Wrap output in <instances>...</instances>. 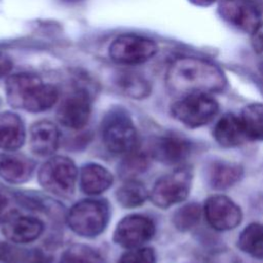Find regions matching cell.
Here are the masks:
<instances>
[{"label": "cell", "instance_id": "cell-1", "mask_svg": "<svg viewBox=\"0 0 263 263\" xmlns=\"http://www.w3.org/2000/svg\"><path fill=\"white\" fill-rule=\"evenodd\" d=\"M167 88L180 97L188 93H214L224 90L227 79L214 63L196 57H181L168 67L165 75Z\"/></svg>", "mask_w": 263, "mask_h": 263}, {"label": "cell", "instance_id": "cell-2", "mask_svg": "<svg viewBox=\"0 0 263 263\" xmlns=\"http://www.w3.org/2000/svg\"><path fill=\"white\" fill-rule=\"evenodd\" d=\"M5 93L8 104L31 113L49 110L59 100L58 88L32 73H15L7 77Z\"/></svg>", "mask_w": 263, "mask_h": 263}, {"label": "cell", "instance_id": "cell-3", "mask_svg": "<svg viewBox=\"0 0 263 263\" xmlns=\"http://www.w3.org/2000/svg\"><path fill=\"white\" fill-rule=\"evenodd\" d=\"M110 220L107 200L86 198L76 202L68 212L67 224L77 235L92 238L105 231Z\"/></svg>", "mask_w": 263, "mask_h": 263}, {"label": "cell", "instance_id": "cell-4", "mask_svg": "<svg viewBox=\"0 0 263 263\" xmlns=\"http://www.w3.org/2000/svg\"><path fill=\"white\" fill-rule=\"evenodd\" d=\"M102 139L109 152L126 155L139 148L137 128L133 119L122 109L111 110L102 122Z\"/></svg>", "mask_w": 263, "mask_h": 263}, {"label": "cell", "instance_id": "cell-5", "mask_svg": "<svg viewBox=\"0 0 263 263\" xmlns=\"http://www.w3.org/2000/svg\"><path fill=\"white\" fill-rule=\"evenodd\" d=\"M78 176V170L71 158L54 155L39 167L37 178L44 190L68 198L75 192Z\"/></svg>", "mask_w": 263, "mask_h": 263}, {"label": "cell", "instance_id": "cell-6", "mask_svg": "<svg viewBox=\"0 0 263 263\" xmlns=\"http://www.w3.org/2000/svg\"><path fill=\"white\" fill-rule=\"evenodd\" d=\"M219 112V104L210 93H188L180 97L171 107L175 119L189 128L203 126Z\"/></svg>", "mask_w": 263, "mask_h": 263}, {"label": "cell", "instance_id": "cell-7", "mask_svg": "<svg viewBox=\"0 0 263 263\" xmlns=\"http://www.w3.org/2000/svg\"><path fill=\"white\" fill-rule=\"evenodd\" d=\"M193 175L189 167L180 166L161 176L153 185L149 198L154 205L168 209L184 201L191 190Z\"/></svg>", "mask_w": 263, "mask_h": 263}, {"label": "cell", "instance_id": "cell-8", "mask_svg": "<svg viewBox=\"0 0 263 263\" xmlns=\"http://www.w3.org/2000/svg\"><path fill=\"white\" fill-rule=\"evenodd\" d=\"M156 52V43L152 39L138 34H122L116 37L109 46L110 59L123 66L144 64L151 60Z\"/></svg>", "mask_w": 263, "mask_h": 263}, {"label": "cell", "instance_id": "cell-9", "mask_svg": "<svg viewBox=\"0 0 263 263\" xmlns=\"http://www.w3.org/2000/svg\"><path fill=\"white\" fill-rule=\"evenodd\" d=\"M154 234L155 224L150 217L132 214L118 222L113 233V240L122 248L134 249L145 246Z\"/></svg>", "mask_w": 263, "mask_h": 263}, {"label": "cell", "instance_id": "cell-10", "mask_svg": "<svg viewBox=\"0 0 263 263\" xmlns=\"http://www.w3.org/2000/svg\"><path fill=\"white\" fill-rule=\"evenodd\" d=\"M219 13L229 25L249 34L263 23L259 0H221Z\"/></svg>", "mask_w": 263, "mask_h": 263}, {"label": "cell", "instance_id": "cell-11", "mask_svg": "<svg viewBox=\"0 0 263 263\" xmlns=\"http://www.w3.org/2000/svg\"><path fill=\"white\" fill-rule=\"evenodd\" d=\"M90 114V95L87 89L77 87L64 97L58 108L57 118L65 127L79 130L88 123Z\"/></svg>", "mask_w": 263, "mask_h": 263}, {"label": "cell", "instance_id": "cell-12", "mask_svg": "<svg viewBox=\"0 0 263 263\" xmlns=\"http://www.w3.org/2000/svg\"><path fill=\"white\" fill-rule=\"evenodd\" d=\"M202 212L208 224L217 231L232 230L242 221L240 206L223 194L208 197Z\"/></svg>", "mask_w": 263, "mask_h": 263}, {"label": "cell", "instance_id": "cell-13", "mask_svg": "<svg viewBox=\"0 0 263 263\" xmlns=\"http://www.w3.org/2000/svg\"><path fill=\"white\" fill-rule=\"evenodd\" d=\"M192 144L183 136L166 133L151 144L150 155L166 165H181L190 155Z\"/></svg>", "mask_w": 263, "mask_h": 263}, {"label": "cell", "instance_id": "cell-14", "mask_svg": "<svg viewBox=\"0 0 263 263\" xmlns=\"http://www.w3.org/2000/svg\"><path fill=\"white\" fill-rule=\"evenodd\" d=\"M44 231L43 222L33 216H25L16 211L2 221L1 232L11 243L25 245L38 239Z\"/></svg>", "mask_w": 263, "mask_h": 263}, {"label": "cell", "instance_id": "cell-15", "mask_svg": "<svg viewBox=\"0 0 263 263\" xmlns=\"http://www.w3.org/2000/svg\"><path fill=\"white\" fill-rule=\"evenodd\" d=\"M60 144V130L50 120L34 122L29 130V146L31 151L40 157L52 156Z\"/></svg>", "mask_w": 263, "mask_h": 263}, {"label": "cell", "instance_id": "cell-16", "mask_svg": "<svg viewBox=\"0 0 263 263\" xmlns=\"http://www.w3.org/2000/svg\"><path fill=\"white\" fill-rule=\"evenodd\" d=\"M205 181L215 190H225L238 183L243 176V167L233 161L214 159L205 166Z\"/></svg>", "mask_w": 263, "mask_h": 263}, {"label": "cell", "instance_id": "cell-17", "mask_svg": "<svg viewBox=\"0 0 263 263\" xmlns=\"http://www.w3.org/2000/svg\"><path fill=\"white\" fill-rule=\"evenodd\" d=\"M35 162L26 155L13 151L0 153V178L10 184H23L31 179Z\"/></svg>", "mask_w": 263, "mask_h": 263}, {"label": "cell", "instance_id": "cell-18", "mask_svg": "<svg viewBox=\"0 0 263 263\" xmlns=\"http://www.w3.org/2000/svg\"><path fill=\"white\" fill-rule=\"evenodd\" d=\"M26 141V128L22 117L11 111L0 112V149L14 151Z\"/></svg>", "mask_w": 263, "mask_h": 263}, {"label": "cell", "instance_id": "cell-19", "mask_svg": "<svg viewBox=\"0 0 263 263\" xmlns=\"http://www.w3.org/2000/svg\"><path fill=\"white\" fill-rule=\"evenodd\" d=\"M79 185L83 193L99 195L107 191L113 184L114 178L111 172L98 163L84 164L79 172Z\"/></svg>", "mask_w": 263, "mask_h": 263}, {"label": "cell", "instance_id": "cell-20", "mask_svg": "<svg viewBox=\"0 0 263 263\" xmlns=\"http://www.w3.org/2000/svg\"><path fill=\"white\" fill-rule=\"evenodd\" d=\"M213 137L220 146L225 148L237 147L248 140L239 116L233 113H226L219 118L214 126Z\"/></svg>", "mask_w": 263, "mask_h": 263}, {"label": "cell", "instance_id": "cell-21", "mask_svg": "<svg viewBox=\"0 0 263 263\" xmlns=\"http://www.w3.org/2000/svg\"><path fill=\"white\" fill-rule=\"evenodd\" d=\"M0 261L2 263H50L51 258L40 249L18 247L16 243L0 246Z\"/></svg>", "mask_w": 263, "mask_h": 263}, {"label": "cell", "instance_id": "cell-22", "mask_svg": "<svg viewBox=\"0 0 263 263\" xmlns=\"http://www.w3.org/2000/svg\"><path fill=\"white\" fill-rule=\"evenodd\" d=\"M114 83L120 92L135 100H142L149 96L151 91L150 83L141 75L123 71L116 75Z\"/></svg>", "mask_w": 263, "mask_h": 263}, {"label": "cell", "instance_id": "cell-23", "mask_svg": "<svg viewBox=\"0 0 263 263\" xmlns=\"http://www.w3.org/2000/svg\"><path fill=\"white\" fill-rule=\"evenodd\" d=\"M237 247L240 251L249 256L262 260L263 259V224L251 223L242 229L238 238Z\"/></svg>", "mask_w": 263, "mask_h": 263}, {"label": "cell", "instance_id": "cell-24", "mask_svg": "<svg viewBox=\"0 0 263 263\" xmlns=\"http://www.w3.org/2000/svg\"><path fill=\"white\" fill-rule=\"evenodd\" d=\"M239 118L248 140L263 141V103L247 105Z\"/></svg>", "mask_w": 263, "mask_h": 263}, {"label": "cell", "instance_id": "cell-25", "mask_svg": "<svg viewBox=\"0 0 263 263\" xmlns=\"http://www.w3.org/2000/svg\"><path fill=\"white\" fill-rule=\"evenodd\" d=\"M116 200L125 209H134L145 203L149 197L146 187L136 179L126 180L116 191Z\"/></svg>", "mask_w": 263, "mask_h": 263}, {"label": "cell", "instance_id": "cell-26", "mask_svg": "<svg viewBox=\"0 0 263 263\" xmlns=\"http://www.w3.org/2000/svg\"><path fill=\"white\" fill-rule=\"evenodd\" d=\"M149 167V156L146 152L136 149L135 151L124 155L123 160L119 164L118 174L124 180L135 179Z\"/></svg>", "mask_w": 263, "mask_h": 263}, {"label": "cell", "instance_id": "cell-27", "mask_svg": "<svg viewBox=\"0 0 263 263\" xmlns=\"http://www.w3.org/2000/svg\"><path fill=\"white\" fill-rule=\"evenodd\" d=\"M59 263H104V258L89 246L74 243L63 252Z\"/></svg>", "mask_w": 263, "mask_h": 263}, {"label": "cell", "instance_id": "cell-28", "mask_svg": "<svg viewBox=\"0 0 263 263\" xmlns=\"http://www.w3.org/2000/svg\"><path fill=\"white\" fill-rule=\"evenodd\" d=\"M202 209L196 202H189L179 208L173 215V224L181 232L194 228L201 217Z\"/></svg>", "mask_w": 263, "mask_h": 263}, {"label": "cell", "instance_id": "cell-29", "mask_svg": "<svg viewBox=\"0 0 263 263\" xmlns=\"http://www.w3.org/2000/svg\"><path fill=\"white\" fill-rule=\"evenodd\" d=\"M156 254L150 247L127 249L118 259L117 263H156Z\"/></svg>", "mask_w": 263, "mask_h": 263}, {"label": "cell", "instance_id": "cell-30", "mask_svg": "<svg viewBox=\"0 0 263 263\" xmlns=\"http://www.w3.org/2000/svg\"><path fill=\"white\" fill-rule=\"evenodd\" d=\"M205 263H243L238 256L228 250H220L212 253Z\"/></svg>", "mask_w": 263, "mask_h": 263}, {"label": "cell", "instance_id": "cell-31", "mask_svg": "<svg viewBox=\"0 0 263 263\" xmlns=\"http://www.w3.org/2000/svg\"><path fill=\"white\" fill-rule=\"evenodd\" d=\"M14 210L10 208V199L5 192L0 189V222L4 221L9 215H11Z\"/></svg>", "mask_w": 263, "mask_h": 263}, {"label": "cell", "instance_id": "cell-32", "mask_svg": "<svg viewBox=\"0 0 263 263\" xmlns=\"http://www.w3.org/2000/svg\"><path fill=\"white\" fill-rule=\"evenodd\" d=\"M252 44L255 51L263 55V23L256 29V31L251 34Z\"/></svg>", "mask_w": 263, "mask_h": 263}, {"label": "cell", "instance_id": "cell-33", "mask_svg": "<svg viewBox=\"0 0 263 263\" xmlns=\"http://www.w3.org/2000/svg\"><path fill=\"white\" fill-rule=\"evenodd\" d=\"M12 69V61L8 55L0 51V78L7 76Z\"/></svg>", "mask_w": 263, "mask_h": 263}, {"label": "cell", "instance_id": "cell-34", "mask_svg": "<svg viewBox=\"0 0 263 263\" xmlns=\"http://www.w3.org/2000/svg\"><path fill=\"white\" fill-rule=\"evenodd\" d=\"M188 1L199 7H208L214 4L217 0H188Z\"/></svg>", "mask_w": 263, "mask_h": 263}, {"label": "cell", "instance_id": "cell-35", "mask_svg": "<svg viewBox=\"0 0 263 263\" xmlns=\"http://www.w3.org/2000/svg\"><path fill=\"white\" fill-rule=\"evenodd\" d=\"M259 70H260V74H261V76L263 77V61L260 63V66H259Z\"/></svg>", "mask_w": 263, "mask_h": 263}]
</instances>
